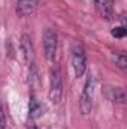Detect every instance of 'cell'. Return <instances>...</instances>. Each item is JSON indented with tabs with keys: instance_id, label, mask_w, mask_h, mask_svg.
I'll list each match as a JSON object with an SVG mask.
<instances>
[{
	"instance_id": "ba28073f",
	"label": "cell",
	"mask_w": 127,
	"mask_h": 129,
	"mask_svg": "<svg viewBox=\"0 0 127 129\" xmlns=\"http://www.w3.org/2000/svg\"><path fill=\"white\" fill-rule=\"evenodd\" d=\"M96 9L99 12V15L105 20H111L114 17V6H112V0H94Z\"/></svg>"
},
{
	"instance_id": "8992f818",
	"label": "cell",
	"mask_w": 127,
	"mask_h": 129,
	"mask_svg": "<svg viewBox=\"0 0 127 129\" xmlns=\"http://www.w3.org/2000/svg\"><path fill=\"white\" fill-rule=\"evenodd\" d=\"M21 51H23V56H24V60H26L27 66L34 69V50H33L32 41L27 35L21 36Z\"/></svg>"
},
{
	"instance_id": "52a82bcc",
	"label": "cell",
	"mask_w": 127,
	"mask_h": 129,
	"mask_svg": "<svg viewBox=\"0 0 127 129\" xmlns=\"http://www.w3.org/2000/svg\"><path fill=\"white\" fill-rule=\"evenodd\" d=\"M106 98L114 104H126V90H124V87L108 86L106 87Z\"/></svg>"
},
{
	"instance_id": "277c9868",
	"label": "cell",
	"mask_w": 127,
	"mask_h": 129,
	"mask_svg": "<svg viewBox=\"0 0 127 129\" xmlns=\"http://www.w3.org/2000/svg\"><path fill=\"white\" fill-rule=\"evenodd\" d=\"M43 41V53L49 63H52L57 57V33L52 29H46L42 36Z\"/></svg>"
},
{
	"instance_id": "7a4b0ae2",
	"label": "cell",
	"mask_w": 127,
	"mask_h": 129,
	"mask_svg": "<svg viewBox=\"0 0 127 129\" xmlns=\"http://www.w3.org/2000/svg\"><path fill=\"white\" fill-rule=\"evenodd\" d=\"M48 96L49 101L57 105L61 96H63V78H61V72L58 68H51L49 71V90H48Z\"/></svg>"
},
{
	"instance_id": "3957f363",
	"label": "cell",
	"mask_w": 127,
	"mask_h": 129,
	"mask_svg": "<svg viewBox=\"0 0 127 129\" xmlns=\"http://www.w3.org/2000/svg\"><path fill=\"white\" fill-rule=\"evenodd\" d=\"M72 68L75 72V77H82L87 69V54L81 44H75L72 48Z\"/></svg>"
},
{
	"instance_id": "8fae6325",
	"label": "cell",
	"mask_w": 127,
	"mask_h": 129,
	"mask_svg": "<svg viewBox=\"0 0 127 129\" xmlns=\"http://www.w3.org/2000/svg\"><path fill=\"white\" fill-rule=\"evenodd\" d=\"M126 33H127L126 27L121 26V27H115V29L112 30V36H115V38H124Z\"/></svg>"
},
{
	"instance_id": "30bf717a",
	"label": "cell",
	"mask_w": 127,
	"mask_h": 129,
	"mask_svg": "<svg viewBox=\"0 0 127 129\" xmlns=\"http://www.w3.org/2000/svg\"><path fill=\"white\" fill-rule=\"evenodd\" d=\"M42 114V108H40V105H39V102L32 98V101H30V117H37V116H40Z\"/></svg>"
},
{
	"instance_id": "4fadbf2b",
	"label": "cell",
	"mask_w": 127,
	"mask_h": 129,
	"mask_svg": "<svg viewBox=\"0 0 127 129\" xmlns=\"http://www.w3.org/2000/svg\"><path fill=\"white\" fill-rule=\"evenodd\" d=\"M27 129H39V128H37L36 125H30V126H29V128H27Z\"/></svg>"
},
{
	"instance_id": "9c48e42d",
	"label": "cell",
	"mask_w": 127,
	"mask_h": 129,
	"mask_svg": "<svg viewBox=\"0 0 127 129\" xmlns=\"http://www.w3.org/2000/svg\"><path fill=\"white\" fill-rule=\"evenodd\" d=\"M112 60H114V63L117 64L121 71H126L127 69V56H126V53H123V51L115 53V54L112 56Z\"/></svg>"
},
{
	"instance_id": "5b68a950",
	"label": "cell",
	"mask_w": 127,
	"mask_h": 129,
	"mask_svg": "<svg viewBox=\"0 0 127 129\" xmlns=\"http://www.w3.org/2000/svg\"><path fill=\"white\" fill-rule=\"evenodd\" d=\"M39 6V0H17L15 12L18 17H30Z\"/></svg>"
},
{
	"instance_id": "7c38bea8",
	"label": "cell",
	"mask_w": 127,
	"mask_h": 129,
	"mask_svg": "<svg viewBox=\"0 0 127 129\" xmlns=\"http://www.w3.org/2000/svg\"><path fill=\"white\" fill-rule=\"evenodd\" d=\"M6 128V114H5V110H3V105L0 102V129Z\"/></svg>"
},
{
	"instance_id": "6da1fadb",
	"label": "cell",
	"mask_w": 127,
	"mask_h": 129,
	"mask_svg": "<svg viewBox=\"0 0 127 129\" xmlns=\"http://www.w3.org/2000/svg\"><path fill=\"white\" fill-rule=\"evenodd\" d=\"M94 77L93 74L90 72L87 75V80H85V84H84V89H82V93L79 96V111L87 116L91 113L93 110V101H94Z\"/></svg>"
}]
</instances>
